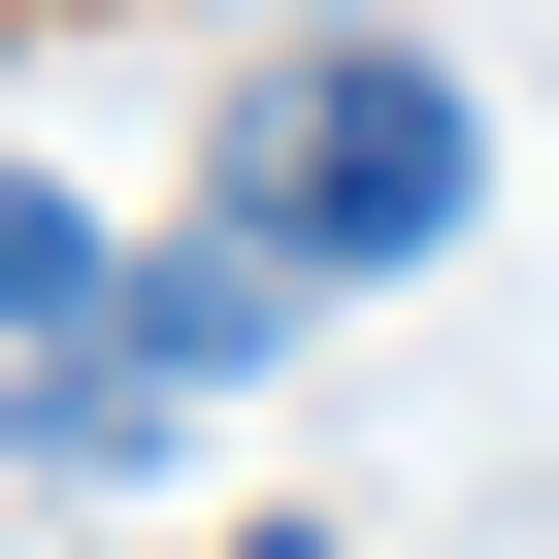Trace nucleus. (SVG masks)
<instances>
[{"label":"nucleus","mask_w":559,"mask_h":559,"mask_svg":"<svg viewBox=\"0 0 559 559\" xmlns=\"http://www.w3.org/2000/svg\"><path fill=\"white\" fill-rule=\"evenodd\" d=\"M461 198H493V132H461L428 34H330V67H263V99H230V230L297 263V297H330V263H428Z\"/></svg>","instance_id":"1"},{"label":"nucleus","mask_w":559,"mask_h":559,"mask_svg":"<svg viewBox=\"0 0 559 559\" xmlns=\"http://www.w3.org/2000/svg\"><path fill=\"white\" fill-rule=\"evenodd\" d=\"M263 330H297V263H263V230H165V263H132V330H99V362H165V395H230Z\"/></svg>","instance_id":"2"},{"label":"nucleus","mask_w":559,"mask_h":559,"mask_svg":"<svg viewBox=\"0 0 559 559\" xmlns=\"http://www.w3.org/2000/svg\"><path fill=\"white\" fill-rule=\"evenodd\" d=\"M263 559H330V526H263Z\"/></svg>","instance_id":"4"},{"label":"nucleus","mask_w":559,"mask_h":559,"mask_svg":"<svg viewBox=\"0 0 559 559\" xmlns=\"http://www.w3.org/2000/svg\"><path fill=\"white\" fill-rule=\"evenodd\" d=\"M0 330H132V263H99V198H34V165H0Z\"/></svg>","instance_id":"3"}]
</instances>
